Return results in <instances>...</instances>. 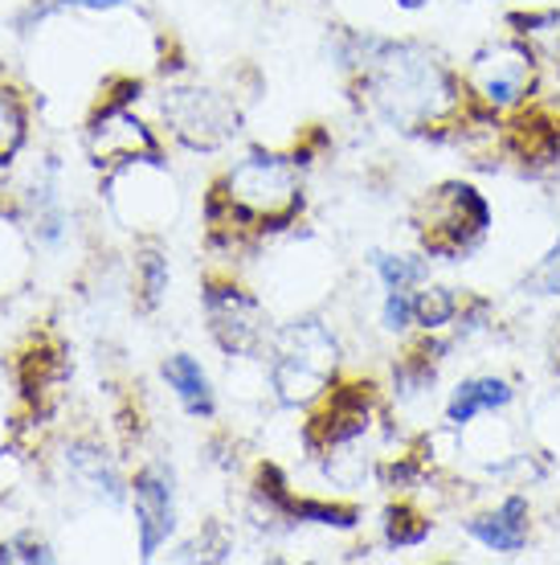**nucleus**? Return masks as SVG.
I'll list each match as a JSON object with an SVG mask.
<instances>
[{
	"instance_id": "obj_1",
	"label": "nucleus",
	"mask_w": 560,
	"mask_h": 565,
	"mask_svg": "<svg viewBox=\"0 0 560 565\" xmlns=\"http://www.w3.org/2000/svg\"><path fill=\"white\" fill-rule=\"evenodd\" d=\"M344 66L356 90L401 136H454L471 111L463 71L418 38H385L373 29L344 33Z\"/></svg>"
},
{
	"instance_id": "obj_2",
	"label": "nucleus",
	"mask_w": 560,
	"mask_h": 565,
	"mask_svg": "<svg viewBox=\"0 0 560 565\" xmlns=\"http://www.w3.org/2000/svg\"><path fill=\"white\" fill-rule=\"evenodd\" d=\"M303 210L299 184V156L250 152L225 172L209 193L213 234H241V230H282Z\"/></svg>"
},
{
	"instance_id": "obj_3",
	"label": "nucleus",
	"mask_w": 560,
	"mask_h": 565,
	"mask_svg": "<svg viewBox=\"0 0 560 565\" xmlns=\"http://www.w3.org/2000/svg\"><path fill=\"white\" fill-rule=\"evenodd\" d=\"M463 86L471 107L495 115V119H511V115L528 111L536 95L545 90V66L532 54V45L504 33V38L483 42L466 57Z\"/></svg>"
},
{
	"instance_id": "obj_4",
	"label": "nucleus",
	"mask_w": 560,
	"mask_h": 565,
	"mask_svg": "<svg viewBox=\"0 0 560 565\" xmlns=\"http://www.w3.org/2000/svg\"><path fill=\"white\" fill-rule=\"evenodd\" d=\"M491 222H495L491 201L483 198L475 181H463V177L438 181L413 205V230L421 238V250L430 258H446V263L475 255L487 242Z\"/></svg>"
},
{
	"instance_id": "obj_5",
	"label": "nucleus",
	"mask_w": 560,
	"mask_h": 565,
	"mask_svg": "<svg viewBox=\"0 0 560 565\" xmlns=\"http://www.w3.org/2000/svg\"><path fill=\"white\" fill-rule=\"evenodd\" d=\"M336 337L320 320H294L270 361V390L282 406H315L336 385Z\"/></svg>"
},
{
	"instance_id": "obj_6",
	"label": "nucleus",
	"mask_w": 560,
	"mask_h": 565,
	"mask_svg": "<svg viewBox=\"0 0 560 565\" xmlns=\"http://www.w3.org/2000/svg\"><path fill=\"white\" fill-rule=\"evenodd\" d=\"M164 124L181 143L213 152L238 131V107L205 86H176L164 99Z\"/></svg>"
},
{
	"instance_id": "obj_7",
	"label": "nucleus",
	"mask_w": 560,
	"mask_h": 565,
	"mask_svg": "<svg viewBox=\"0 0 560 565\" xmlns=\"http://www.w3.org/2000/svg\"><path fill=\"white\" fill-rule=\"evenodd\" d=\"M205 320H209L213 340L222 344V353L246 356L258 353L267 340V316L262 303L229 279H213L205 287Z\"/></svg>"
},
{
	"instance_id": "obj_8",
	"label": "nucleus",
	"mask_w": 560,
	"mask_h": 565,
	"mask_svg": "<svg viewBox=\"0 0 560 565\" xmlns=\"http://www.w3.org/2000/svg\"><path fill=\"white\" fill-rule=\"evenodd\" d=\"M131 504H136V529H140V557L152 562L176 533V480H172V467H140L136 480H131Z\"/></svg>"
},
{
	"instance_id": "obj_9",
	"label": "nucleus",
	"mask_w": 560,
	"mask_h": 565,
	"mask_svg": "<svg viewBox=\"0 0 560 565\" xmlns=\"http://www.w3.org/2000/svg\"><path fill=\"white\" fill-rule=\"evenodd\" d=\"M463 533L475 541L478 550L516 557L532 541V500H528V492H507L491 509L471 512L463 521Z\"/></svg>"
},
{
	"instance_id": "obj_10",
	"label": "nucleus",
	"mask_w": 560,
	"mask_h": 565,
	"mask_svg": "<svg viewBox=\"0 0 560 565\" xmlns=\"http://www.w3.org/2000/svg\"><path fill=\"white\" fill-rule=\"evenodd\" d=\"M516 406V382L504 373H471L463 382H454V390L442 402V423L446 430H463V426L478 423V418H495Z\"/></svg>"
},
{
	"instance_id": "obj_11",
	"label": "nucleus",
	"mask_w": 560,
	"mask_h": 565,
	"mask_svg": "<svg viewBox=\"0 0 560 565\" xmlns=\"http://www.w3.org/2000/svg\"><path fill=\"white\" fill-rule=\"evenodd\" d=\"M90 152L98 164H160L155 136L127 107L98 115L90 131Z\"/></svg>"
},
{
	"instance_id": "obj_12",
	"label": "nucleus",
	"mask_w": 560,
	"mask_h": 565,
	"mask_svg": "<svg viewBox=\"0 0 560 565\" xmlns=\"http://www.w3.org/2000/svg\"><path fill=\"white\" fill-rule=\"evenodd\" d=\"M504 25L511 38L532 45L545 74L560 71V9H511L504 17Z\"/></svg>"
},
{
	"instance_id": "obj_13",
	"label": "nucleus",
	"mask_w": 560,
	"mask_h": 565,
	"mask_svg": "<svg viewBox=\"0 0 560 565\" xmlns=\"http://www.w3.org/2000/svg\"><path fill=\"white\" fill-rule=\"evenodd\" d=\"M164 382H169V390L181 397V406L193 414V418H213L217 397H213L209 373L201 369L196 356H189V353L169 356V361H164Z\"/></svg>"
},
{
	"instance_id": "obj_14",
	"label": "nucleus",
	"mask_w": 560,
	"mask_h": 565,
	"mask_svg": "<svg viewBox=\"0 0 560 565\" xmlns=\"http://www.w3.org/2000/svg\"><path fill=\"white\" fill-rule=\"evenodd\" d=\"M368 267L385 291H418L421 282H430L426 250H368Z\"/></svg>"
},
{
	"instance_id": "obj_15",
	"label": "nucleus",
	"mask_w": 560,
	"mask_h": 565,
	"mask_svg": "<svg viewBox=\"0 0 560 565\" xmlns=\"http://www.w3.org/2000/svg\"><path fill=\"white\" fill-rule=\"evenodd\" d=\"M463 296L459 287H446V282H421L413 291V320H418V332H450L459 324V311H463Z\"/></svg>"
},
{
	"instance_id": "obj_16",
	"label": "nucleus",
	"mask_w": 560,
	"mask_h": 565,
	"mask_svg": "<svg viewBox=\"0 0 560 565\" xmlns=\"http://www.w3.org/2000/svg\"><path fill=\"white\" fill-rule=\"evenodd\" d=\"M434 533V521H430V512H421L413 500H397L385 509V521H380V541L389 545V550H418L426 545Z\"/></svg>"
},
{
	"instance_id": "obj_17",
	"label": "nucleus",
	"mask_w": 560,
	"mask_h": 565,
	"mask_svg": "<svg viewBox=\"0 0 560 565\" xmlns=\"http://www.w3.org/2000/svg\"><path fill=\"white\" fill-rule=\"evenodd\" d=\"M291 521H299V524H323V529H340V533H352V529H360V509H356V504H340V500L294 495Z\"/></svg>"
},
{
	"instance_id": "obj_18",
	"label": "nucleus",
	"mask_w": 560,
	"mask_h": 565,
	"mask_svg": "<svg viewBox=\"0 0 560 565\" xmlns=\"http://www.w3.org/2000/svg\"><path fill=\"white\" fill-rule=\"evenodd\" d=\"M519 287H524V296L560 299V234L552 238V246H548L545 255H540V258L532 263V267L524 270V279H519Z\"/></svg>"
},
{
	"instance_id": "obj_19",
	"label": "nucleus",
	"mask_w": 560,
	"mask_h": 565,
	"mask_svg": "<svg viewBox=\"0 0 560 565\" xmlns=\"http://www.w3.org/2000/svg\"><path fill=\"white\" fill-rule=\"evenodd\" d=\"M136 270H140V296H143V308H155L164 291H169V258L164 250L148 242L140 246V255H136Z\"/></svg>"
},
{
	"instance_id": "obj_20",
	"label": "nucleus",
	"mask_w": 560,
	"mask_h": 565,
	"mask_svg": "<svg viewBox=\"0 0 560 565\" xmlns=\"http://www.w3.org/2000/svg\"><path fill=\"white\" fill-rule=\"evenodd\" d=\"M25 140V107L13 90H0V164H9Z\"/></svg>"
},
{
	"instance_id": "obj_21",
	"label": "nucleus",
	"mask_w": 560,
	"mask_h": 565,
	"mask_svg": "<svg viewBox=\"0 0 560 565\" xmlns=\"http://www.w3.org/2000/svg\"><path fill=\"white\" fill-rule=\"evenodd\" d=\"M57 373H62V365H57V356L50 349H33L21 361V385H25L29 397H42L57 382Z\"/></svg>"
},
{
	"instance_id": "obj_22",
	"label": "nucleus",
	"mask_w": 560,
	"mask_h": 565,
	"mask_svg": "<svg viewBox=\"0 0 560 565\" xmlns=\"http://www.w3.org/2000/svg\"><path fill=\"white\" fill-rule=\"evenodd\" d=\"M380 328L389 337H409L418 332V320H413V291H385L380 299Z\"/></svg>"
},
{
	"instance_id": "obj_23",
	"label": "nucleus",
	"mask_w": 560,
	"mask_h": 565,
	"mask_svg": "<svg viewBox=\"0 0 560 565\" xmlns=\"http://www.w3.org/2000/svg\"><path fill=\"white\" fill-rule=\"evenodd\" d=\"M434 0H392V9L397 13H421V9H430Z\"/></svg>"
},
{
	"instance_id": "obj_24",
	"label": "nucleus",
	"mask_w": 560,
	"mask_h": 565,
	"mask_svg": "<svg viewBox=\"0 0 560 565\" xmlns=\"http://www.w3.org/2000/svg\"><path fill=\"white\" fill-rule=\"evenodd\" d=\"M71 4H83V9H119L127 0H71Z\"/></svg>"
},
{
	"instance_id": "obj_25",
	"label": "nucleus",
	"mask_w": 560,
	"mask_h": 565,
	"mask_svg": "<svg viewBox=\"0 0 560 565\" xmlns=\"http://www.w3.org/2000/svg\"><path fill=\"white\" fill-rule=\"evenodd\" d=\"M557 373H560V332H557Z\"/></svg>"
}]
</instances>
